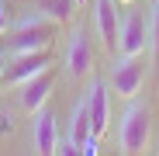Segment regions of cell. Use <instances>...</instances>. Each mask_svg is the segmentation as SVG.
<instances>
[{
    "mask_svg": "<svg viewBox=\"0 0 159 156\" xmlns=\"http://www.w3.org/2000/svg\"><path fill=\"white\" fill-rule=\"evenodd\" d=\"M56 35H59V21H52V17L38 14V17L21 21L17 28L11 31L7 49L14 52V56H21V52H38V49H52Z\"/></svg>",
    "mask_w": 159,
    "mask_h": 156,
    "instance_id": "cell-1",
    "label": "cell"
},
{
    "mask_svg": "<svg viewBox=\"0 0 159 156\" xmlns=\"http://www.w3.org/2000/svg\"><path fill=\"white\" fill-rule=\"evenodd\" d=\"M149 139H152V111L145 104H131L121 118V128H118V142L125 153H145L149 149Z\"/></svg>",
    "mask_w": 159,
    "mask_h": 156,
    "instance_id": "cell-2",
    "label": "cell"
},
{
    "mask_svg": "<svg viewBox=\"0 0 159 156\" xmlns=\"http://www.w3.org/2000/svg\"><path fill=\"white\" fill-rule=\"evenodd\" d=\"M145 76H149V66L142 56H121L111 69V87L118 90V97H135L145 83Z\"/></svg>",
    "mask_w": 159,
    "mask_h": 156,
    "instance_id": "cell-3",
    "label": "cell"
},
{
    "mask_svg": "<svg viewBox=\"0 0 159 156\" xmlns=\"http://www.w3.org/2000/svg\"><path fill=\"white\" fill-rule=\"evenodd\" d=\"M52 63H56V52L52 49H38V52H21V56H14V63H7V73H4V83L7 87H21L28 83L31 76L45 73Z\"/></svg>",
    "mask_w": 159,
    "mask_h": 156,
    "instance_id": "cell-4",
    "label": "cell"
},
{
    "mask_svg": "<svg viewBox=\"0 0 159 156\" xmlns=\"http://www.w3.org/2000/svg\"><path fill=\"white\" fill-rule=\"evenodd\" d=\"M56 90V69H45L38 76H31L28 83H21V108L28 111V115H38L45 104H48V94Z\"/></svg>",
    "mask_w": 159,
    "mask_h": 156,
    "instance_id": "cell-5",
    "label": "cell"
},
{
    "mask_svg": "<svg viewBox=\"0 0 159 156\" xmlns=\"http://www.w3.org/2000/svg\"><path fill=\"white\" fill-rule=\"evenodd\" d=\"M145 49H149V21L135 11V14H128L125 24H121L118 52H121V56H142Z\"/></svg>",
    "mask_w": 159,
    "mask_h": 156,
    "instance_id": "cell-6",
    "label": "cell"
},
{
    "mask_svg": "<svg viewBox=\"0 0 159 156\" xmlns=\"http://www.w3.org/2000/svg\"><path fill=\"white\" fill-rule=\"evenodd\" d=\"M83 101H87V111H90V132L100 139L107 132V121H111V94H107V87L100 80H93Z\"/></svg>",
    "mask_w": 159,
    "mask_h": 156,
    "instance_id": "cell-7",
    "label": "cell"
},
{
    "mask_svg": "<svg viewBox=\"0 0 159 156\" xmlns=\"http://www.w3.org/2000/svg\"><path fill=\"white\" fill-rule=\"evenodd\" d=\"M97 31H100L104 49H107L111 56H118L121 24H118V7H114V0H97Z\"/></svg>",
    "mask_w": 159,
    "mask_h": 156,
    "instance_id": "cell-8",
    "label": "cell"
},
{
    "mask_svg": "<svg viewBox=\"0 0 159 156\" xmlns=\"http://www.w3.org/2000/svg\"><path fill=\"white\" fill-rule=\"evenodd\" d=\"M66 66H69V76L73 80H83L93 66V56H90V42L83 31H76L69 38V49H66Z\"/></svg>",
    "mask_w": 159,
    "mask_h": 156,
    "instance_id": "cell-9",
    "label": "cell"
},
{
    "mask_svg": "<svg viewBox=\"0 0 159 156\" xmlns=\"http://www.w3.org/2000/svg\"><path fill=\"white\" fill-rule=\"evenodd\" d=\"M35 153H42V156H52L56 153V146H59V125H56V115L52 111H38L35 115Z\"/></svg>",
    "mask_w": 159,
    "mask_h": 156,
    "instance_id": "cell-10",
    "label": "cell"
},
{
    "mask_svg": "<svg viewBox=\"0 0 159 156\" xmlns=\"http://www.w3.org/2000/svg\"><path fill=\"white\" fill-rule=\"evenodd\" d=\"M93 132H90V111H87V101H80L76 104V111H73V125H69V139L80 146V153H83V146H87V139H90Z\"/></svg>",
    "mask_w": 159,
    "mask_h": 156,
    "instance_id": "cell-11",
    "label": "cell"
},
{
    "mask_svg": "<svg viewBox=\"0 0 159 156\" xmlns=\"http://www.w3.org/2000/svg\"><path fill=\"white\" fill-rule=\"evenodd\" d=\"M76 7H80L76 0H35V11H42L45 17L59 21V24H62V21H69Z\"/></svg>",
    "mask_w": 159,
    "mask_h": 156,
    "instance_id": "cell-12",
    "label": "cell"
},
{
    "mask_svg": "<svg viewBox=\"0 0 159 156\" xmlns=\"http://www.w3.org/2000/svg\"><path fill=\"white\" fill-rule=\"evenodd\" d=\"M149 49H152V66H159V0L152 7V21H149Z\"/></svg>",
    "mask_w": 159,
    "mask_h": 156,
    "instance_id": "cell-13",
    "label": "cell"
},
{
    "mask_svg": "<svg viewBox=\"0 0 159 156\" xmlns=\"http://www.w3.org/2000/svg\"><path fill=\"white\" fill-rule=\"evenodd\" d=\"M11 132H14V118H11V115H0V139L11 135Z\"/></svg>",
    "mask_w": 159,
    "mask_h": 156,
    "instance_id": "cell-14",
    "label": "cell"
},
{
    "mask_svg": "<svg viewBox=\"0 0 159 156\" xmlns=\"http://www.w3.org/2000/svg\"><path fill=\"white\" fill-rule=\"evenodd\" d=\"M4 73H7V56L0 52V87H4Z\"/></svg>",
    "mask_w": 159,
    "mask_h": 156,
    "instance_id": "cell-15",
    "label": "cell"
},
{
    "mask_svg": "<svg viewBox=\"0 0 159 156\" xmlns=\"http://www.w3.org/2000/svg\"><path fill=\"white\" fill-rule=\"evenodd\" d=\"M7 31V11H4V4H0V35Z\"/></svg>",
    "mask_w": 159,
    "mask_h": 156,
    "instance_id": "cell-16",
    "label": "cell"
},
{
    "mask_svg": "<svg viewBox=\"0 0 159 156\" xmlns=\"http://www.w3.org/2000/svg\"><path fill=\"white\" fill-rule=\"evenodd\" d=\"M118 4H131V0H118Z\"/></svg>",
    "mask_w": 159,
    "mask_h": 156,
    "instance_id": "cell-17",
    "label": "cell"
},
{
    "mask_svg": "<svg viewBox=\"0 0 159 156\" xmlns=\"http://www.w3.org/2000/svg\"><path fill=\"white\" fill-rule=\"evenodd\" d=\"M76 4H87V0H76Z\"/></svg>",
    "mask_w": 159,
    "mask_h": 156,
    "instance_id": "cell-18",
    "label": "cell"
},
{
    "mask_svg": "<svg viewBox=\"0 0 159 156\" xmlns=\"http://www.w3.org/2000/svg\"><path fill=\"white\" fill-rule=\"evenodd\" d=\"M156 153H159V149H156Z\"/></svg>",
    "mask_w": 159,
    "mask_h": 156,
    "instance_id": "cell-19",
    "label": "cell"
}]
</instances>
